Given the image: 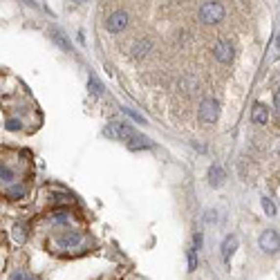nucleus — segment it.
<instances>
[{
  "mask_svg": "<svg viewBox=\"0 0 280 280\" xmlns=\"http://www.w3.org/2000/svg\"><path fill=\"white\" fill-rule=\"evenodd\" d=\"M251 121L258 123V126H264V123L269 121V110H267V106L256 103V106L251 108Z\"/></svg>",
  "mask_w": 280,
  "mask_h": 280,
  "instance_id": "obj_9",
  "label": "nucleus"
},
{
  "mask_svg": "<svg viewBox=\"0 0 280 280\" xmlns=\"http://www.w3.org/2000/svg\"><path fill=\"white\" fill-rule=\"evenodd\" d=\"M0 180H5V182L14 180V170H11V168H7L5 164H0Z\"/></svg>",
  "mask_w": 280,
  "mask_h": 280,
  "instance_id": "obj_17",
  "label": "nucleus"
},
{
  "mask_svg": "<svg viewBox=\"0 0 280 280\" xmlns=\"http://www.w3.org/2000/svg\"><path fill=\"white\" fill-rule=\"evenodd\" d=\"M274 103H276V110L280 112V88L276 90V94H274Z\"/></svg>",
  "mask_w": 280,
  "mask_h": 280,
  "instance_id": "obj_24",
  "label": "nucleus"
},
{
  "mask_svg": "<svg viewBox=\"0 0 280 280\" xmlns=\"http://www.w3.org/2000/svg\"><path fill=\"white\" fill-rule=\"evenodd\" d=\"M153 143H150V139L141 137V135H135V137L128 141V148L130 150H141V148H150Z\"/></svg>",
  "mask_w": 280,
  "mask_h": 280,
  "instance_id": "obj_11",
  "label": "nucleus"
},
{
  "mask_svg": "<svg viewBox=\"0 0 280 280\" xmlns=\"http://www.w3.org/2000/svg\"><path fill=\"white\" fill-rule=\"evenodd\" d=\"M220 117V103L215 99H204L200 106V121L204 123H215Z\"/></svg>",
  "mask_w": 280,
  "mask_h": 280,
  "instance_id": "obj_3",
  "label": "nucleus"
},
{
  "mask_svg": "<svg viewBox=\"0 0 280 280\" xmlns=\"http://www.w3.org/2000/svg\"><path fill=\"white\" fill-rule=\"evenodd\" d=\"M224 180H227V175H224V168L220 164H213L211 168H209V184L213 186V188H217V186H222Z\"/></svg>",
  "mask_w": 280,
  "mask_h": 280,
  "instance_id": "obj_8",
  "label": "nucleus"
},
{
  "mask_svg": "<svg viewBox=\"0 0 280 280\" xmlns=\"http://www.w3.org/2000/svg\"><path fill=\"white\" fill-rule=\"evenodd\" d=\"M14 280H36L34 276H29V274H23V271H18L16 276H14Z\"/></svg>",
  "mask_w": 280,
  "mask_h": 280,
  "instance_id": "obj_22",
  "label": "nucleus"
},
{
  "mask_svg": "<svg viewBox=\"0 0 280 280\" xmlns=\"http://www.w3.org/2000/svg\"><path fill=\"white\" fill-rule=\"evenodd\" d=\"M224 18V7L222 2H217V0H211V2H204L200 9V21L206 23V25H215Z\"/></svg>",
  "mask_w": 280,
  "mask_h": 280,
  "instance_id": "obj_1",
  "label": "nucleus"
},
{
  "mask_svg": "<svg viewBox=\"0 0 280 280\" xmlns=\"http://www.w3.org/2000/svg\"><path fill=\"white\" fill-rule=\"evenodd\" d=\"M258 244H260L262 251H267V254H276V251H280V235H278V231H274V229L262 231Z\"/></svg>",
  "mask_w": 280,
  "mask_h": 280,
  "instance_id": "obj_4",
  "label": "nucleus"
},
{
  "mask_svg": "<svg viewBox=\"0 0 280 280\" xmlns=\"http://www.w3.org/2000/svg\"><path fill=\"white\" fill-rule=\"evenodd\" d=\"M262 209H264V213H267L269 217L276 215V204L269 200V197H262Z\"/></svg>",
  "mask_w": 280,
  "mask_h": 280,
  "instance_id": "obj_16",
  "label": "nucleus"
},
{
  "mask_svg": "<svg viewBox=\"0 0 280 280\" xmlns=\"http://www.w3.org/2000/svg\"><path fill=\"white\" fill-rule=\"evenodd\" d=\"M11 238H14L16 244H23L27 240V229L23 227V224H16V227L11 229Z\"/></svg>",
  "mask_w": 280,
  "mask_h": 280,
  "instance_id": "obj_13",
  "label": "nucleus"
},
{
  "mask_svg": "<svg viewBox=\"0 0 280 280\" xmlns=\"http://www.w3.org/2000/svg\"><path fill=\"white\" fill-rule=\"evenodd\" d=\"M276 58H280V36H278V45H276Z\"/></svg>",
  "mask_w": 280,
  "mask_h": 280,
  "instance_id": "obj_26",
  "label": "nucleus"
},
{
  "mask_svg": "<svg viewBox=\"0 0 280 280\" xmlns=\"http://www.w3.org/2000/svg\"><path fill=\"white\" fill-rule=\"evenodd\" d=\"M238 249V235H227L222 242V258L229 260L233 256V251Z\"/></svg>",
  "mask_w": 280,
  "mask_h": 280,
  "instance_id": "obj_10",
  "label": "nucleus"
},
{
  "mask_svg": "<svg viewBox=\"0 0 280 280\" xmlns=\"http://www.w3.org/2000/svg\"><path fill=\"white\" fill-rule=\"evenodd\" d=\"M128 25V14L126 11H115V14H110L106 21V27H108V32L117 34V32H123Z\"/></svg>",
  "mask_w": 280,
  "mask_h": 280,
  "instance_id": "obj_5",
  "label": "nucleus"
},
{
  "mask_svg": "<svg viewBox=\"0 0 280 280\" xmlns=\"http://www.w3.org/2000/svg\"><path fill=\"white\" fill-rule=\"evenodd\" d=\"M68 215H70L68 211H56V213H54V222H58V224L68 222Z\"/></svg>",
  "mask_w": 280,
  "mask_h": 280,
  "instance_id": "obj_19",
  "label": "nucleus"
},
{
  "mask_svg": "<svg viewBox=\"0 0 280 280\" xmlns=\"http://www.w3.org/2000/svg\"><path fill=\"white\" fill-rule=\"evenodd\" d=\"M213 54H215V58L220 61V63H224V65H229L233 61V45L229 41H217L215 43V49H213Z\"/></svg>",
  "mask_w": 280,
  "mask_h": 280,
  "instance_id": "obj_6",
  "label": "nucleus"
},
{
  "mask_svg": "<svg viewBox=\"0 0 280 280\" xmlns=\"http://www.w3.org/2000/svg\"><path fill=\"white\" fill-rule=\"evenodd\" d=\"M74 2H88V0H74Z\"/></svg>",
  "mask_w": 280,
  "mask_h": 280,
  "instance_id": "obj_27",
  "label": "nucleus"
},
{
  "mask_svg": "<svg viewBox=\"0 0 280 280\" xmlns=\"http://www.w3.org/2000/svg\"><path fill=\"white\" fill-rule=\"evenodd\" d=\"M88 90H90L94 96H101V94H103V85H101V81L96 79L94 74H92L90 79H88Z\"/></svg>",
  "mask_w": 280,
  "mask_h": 280,
  "instance_id": "obj_14",
  "label": "nucleus"
},
{
  "mask_svg": "<svg viewBox=\"0 0 280 280\" xmlns=\"http://www.w3.org/2000/svg\"><path fill=\"white\" fill-rule=\"evenodd\" d=\"M197 269V256H195V249L188 251V271H195Z\"/></svg>",
  "mask_w": 280,
  "mask_h": 280,
  "instance_id": "obj_18",
  "label": "nucleus"
},
{
  "mask_svg": "<svg viewBox=\"0 0 280 280\" xmlns=\"http://www.w3.org/2000/svg\"><path fill=\"white\" fill-rule=\"evenodd\" d=\"M81 244H83V233H79V231L65 233V235H61V238H58V247L68 249V251H72V249L81 247Z\"/></svg>",
  "mask_w": 280,
  "mask_h": 280,
  "instance_id": "obj_7",
  "label": "nucleus"
},
{
  "mask_svg": "<svg viewBox=\"0 0 280 280\" xmlns=\"http://www.w3.org/2000/svg\"><path fill=\"white\" fill-rule=\"evenodd\" d=\"M150 52V41H139L135 47H132V56L135 58H141Z\"/></svg>",
  "mask_w": 280,
  "mask_h": 280,
  "instance_id": "obj_12",
  "label": "nucleus"
},
{
  "mask_svg": "<svg viewBox=\"0 0 280 280\" xmlns=\"http://www.w3.org/2000/svg\"><path fill=\"white\" fill-rule=\"evenodd\" d=\"M9 195L14 197V200H18V197L25 195V188H11V190H9Z\"/></svg>",
  "mask_w": 280,
  "mask_h": 280,
  "instance_id": "obj_20",
  "label": "nucleus"
},
{
  "mask_svg": "<svg viewBox=\"0 0 280 280\" xmlns=\"http://www.w3.org/2000/svg\"><path fill=\"white\" fill-rule=\"evenodd\" d=\"M52 38L58 43V47H61V49H65V52H70V43L65 41L63 32H58V29H54V32H52Z\"/></svg>",
  "mask_w": 280,
  "mask_h": 280,
  "instance_id": "obj_15",
  "label": "nucleus"
},
{
  "mask_svg": "<svg viewBox=\"0 0 280 280\" xmlns=\"http://www.w3.org/2000/svg\"><path fill=\"white\" fill-rule=\"evenodd\" d=\"M137 132L132 130L128 123H121V121H110L108 123V128H106V137H110V139H119V141H130L132 137H135Z\"/></svg>",
  "mask_w": 280,
  "mask_h": 280,
  "instance_id": "obj_2",
  "label": "nucleus"
},
{
  "mask_svg": "<svg viewBox=\"0 0 280 280\" xmlns=\"http://www.w3.org/2000/svg\"><path fill=\"white\" fill-rule=\"evenodd\" d=\"M200 244H202V235H200V233H197V235H195V247L200 249Z\"/></svg>",
  "mask_w": 280,
  "mask_h": 280,
  "instance_id": "obj_25",
  "label": "nucleus"
},
{
  "mask_svg": "<svg viewBox=\"0 0 280 280\" xmlns=\"http://www.w3.org/2000/svg\"><path fill=\"white\" fill-rule=\"evenodd\" d=\"M123 112H128V115H130L132 119H137V121H143V117H141V115H137V112L132 110V108H123Z\"/></svg>",
  "mask_w": 280,
  "mask_h": 280,
  "instance_id": "obj_21",
  "label": "nucleus"
},
{
  "mask_svg": "<svg viewBox=\"0 0 280 280\" xmlns=\"http://www.w3.org/2000/svg\"><path fill=\"white\" fill-rule=\"evenodd\" d=\"M7 128H9V130H18V128H21V121H16V119H9V121H7Z\"/></svg>",
  "mask_w": 280,
  "mask_h": 280,
  "instance_id": "obj_23",
  "label": "nucleus"
}]
</instances>
